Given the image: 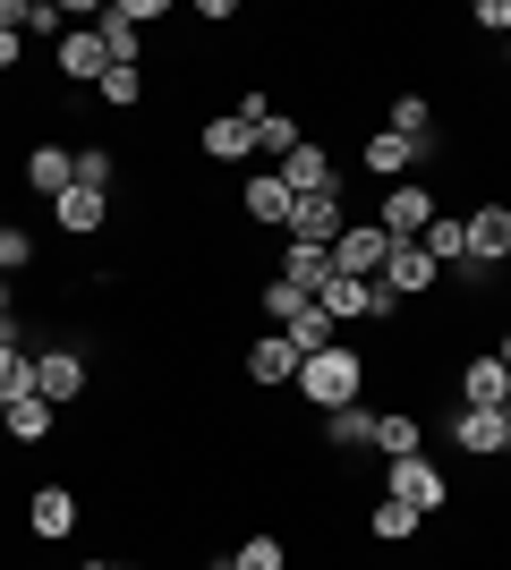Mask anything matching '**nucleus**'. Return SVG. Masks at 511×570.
<instances>
[{
  "instance_id": "30",
  "label": "nucleus",
  "mask_w": 511,
  "mask_h": 570,
  "mask_svg": "<svg viewBox=\"0 0 511 570\" xmlns=\"http://www.w3.org/2000/svg\"><path fill=\"white\" fill-rule=\"evenodd\" d=\"M324 443L358 452V443H375V417H366V409H333V417H324Z\"/></svg>"
},
{
  "instance_id": "39",
  "label": "nucleus",
  "mask_w": 511,
  "mask_h": 570,
  "mask_svg": "<svg viewBox=\"0 0 511 570\" xmlns=\"http://www.w3.org/2000/svg\"><path fill=\"white\" fill-rule=\"evenodd\" d=\"M26 9H35V0H0V26H9V35H26Z\"/></svg>"
},
{
  "instance_id": "29",
  "label": "nucleus",
  "mask_w": 511,
  "mask_h": 570,
  "mask_svg": "<svg viewBox=\"0 0 511 570\" xmlns=\"http://www.w3.org/2000/svg\"><path fill=\"white\" fill-rule=\"evenodd\" d=\"M111 179H120V154H111V145H86V154H77V188L111 196Z\"/></svg>"
},
{
  "instance_id": "9",
  "label": "nucleus",
  "mask_w": 511,
  "mask_h": 570,
  "mask_svg": "<svg viewBox=\"0 0 511 570\" xmlns=\"http://www.w3.org/2000/svg\"><path fill=\"white\" fill-rule=\"evenodd\" d=\"M26 188L60 205V196L77 188V154H69V145H35V154H26Z\"/></svg>"
},
{
  "instance_id": "6",
  "label": "nucleus",
  "mask_w": 511,
  "mask_h": 570,
  "mask_svg": "<svg viewBox=\"0 0 511 570\" xmlns=\"http://www.w3.org/2000/svg\"><path fill=\"white\" fill-rule=\"evenodd\" d=\"M239 214H247V222H265V230H282V238H291V214H298V196L282 188V170H256V179H247V188H239Z\"/></svg>"
},
{
  "instance_id": "7",
  "label": "nucleus",
  "mask_w": 511,
  "mask_h": 570,
  "mask_svg": "<svg viewBox=\"0 0 511 570\" xmlns=\"http://www.w3.org/2000/svg\"><path fill=\"white\" fill-rule=\"evenodd\" d=\"M461 230H469V273H487V264L511 256V205H478Z\"/></svg>"
},
{
  "instance_id": "11",
  "label": "nucleus",
  "mask_w": 511,
  "mask_h": 570,
  "mask_svg": "<svg viewBox=\"0 0 511 570\" xmlns=\"http://www.w3.org/2000/svg\"><path fill=\"white\" fill-rule=\"evenodd\" d=\"M282 188L291 196H341V170L324 163V145H298L291 163H282Z\"/></svg>"
},
{
  "instance_id": "17",
  "label": "nucleus",
  "mask_w": 511,
  "mask_h": 570,
  "mask_svg": "<svg viewBox=\"0 0 511 570\" xmlns=\"http://www.w3.org/2000/svg\"><path fill=\"white\" fill-rule=\"evenodd\" d=\"M410 163H426V154H417L410 137H392V128H375V137H366V170H375V179H410Z\"/></svg>"
},
{
  "instance_id": "32",
  "label": "nucleus",
  "mask_w": 511,
  "mask_h": 570,
  "mask_svg": "<svg viewBox=\"0 0 511 570\" xmlns=\"http://www.w3.org/2000/svg\"><path fill=\"white\" fill-rule=\"evenodd\" d=\"M256 307H265V315H273V324H291V315H298V307H307V289H291V282H282V273H273V282H265V289H256Z\"/></svg>"
},
{
  "instance_id": "15",
  "label": "nucleus",
  "mask_w": 511,
  "mask_h": 570,
  "mask_svg": "<svg viewBox=\"0 0 511 570\" xmlns=\"http://www.w3.org/2000/svg\"><path fill=\"white\" fill-rule=\"evenodd\" d=\"M282 282L316 298V289L333 282V247H298V238H282Z\"/></svg>"
},
{
  "instance_id": "22",
  "label": "nucleus",
  "mask_w": 511,
  "mask_h": 570,
  "mask_svg": "<svg viewBox=\"0 0 511 570\" xmlns=\"http://www.w3.org/2000/svg\"><path fill=\"white\" fill-rule=\"evenodd\" d=\"M417 443H426V426H417L410 409H384V417H375V452L384 460H417Z\"/></svg>"
},
{
  "instance_id": "18",
  "label": "nucleus",
  "mask_w": 511,
  "mask_h": 570,
  "mask_svg": "<svg viewBox=\"0 0 511 570\" xmlns=\"http://www.w3.org/2000/svg\"><path fill=\"white\" fill-rule=\"evenodd\" d=\"M26 528H35V537H69L77 528V494L69 485H43V494L26 502Z\"/></svg>"
},
{
  "instance_id": "14",
  "label": "nucleus",
  "mask_w": 511,
  "mask_h": 570,
  "mask_svg": "<svg viewBox=\"0 0 511 570\" xmlns=\"http://www.w3.org/2000/svg\"><path fill=\"white\" fill-rule=\"evenodd\" d=\"M452 443H461L469 460L503 452V409H452Z\"/></svg>"
},
{
  "instance_id": "36",
  "label": "nucleus",
  "mask_w": 511,
  "mask_h": 570,
  "mask_svg": "<svg viewBox=\"0 0 511 570\" xmlns=\"http://www.w3.org/2000/svg\"><path fill=\"white\" fill-rule=\"evenodd\" d=\"M60 18H69L60 0H35V9H26V35H43V43H51V35H60Z\"/></svg>"
},
{
  "instance_id": "23",
  "label": "nucleus",
  "mask_w": 511,
  "mask_h": 570,
  "mask_svg": "<svg viewBox=\"0 0 511 570\" xmlns=\"http://www.w3.org/2000/svg\"><path fill=\"white\" fill-rule=\"evenodd\" d=\"M282 341H291L298 357H324V350H333V315H324L316 298H307V307H298L291 324H282Z\"/></svg>"
},
{
  "instance_id": "21",
  "label": "nucleus",
  "mask_w": 511,
  "mask_h": 570,
  "mask_svg": "<svg viewBox=\"0 0 511 570\" xmlns=\"http://www.w3.org/2000/svg\"><path fill=\"white\" fill-rule=\"evenodd\" d=\"M51 214H60V230L95 238L102 222H111V196H95V188H69V196H60V205H51Z\"/></svg>"
},
{
  "instance_id": "27",
  "label": "nucleus",
  "mask_w": 511,
  "mask_h": 570,
  "mask_svg": "<svg viewBox=\"0 0 511 570\" xmlns=\"http://www.w3.org/2000/svg\"><path fill=\"white\" fill-rule=\"evenodd\" d=\"M366 528H375V537H384V546H410V537H417V511H410V502H375V511H366Z\"/></svg>"
},
{
  "instance_id": "24",
  "label": "nucleus",
  "mask_w": 511,
  "mask_h": 570,
  "mask_svg": "<svg viewBox=\"0 0 511 570\" xmlns=\"http://www.w3.org/2000/svg\"><path fill=\"white\" fill-rule=\"evenodd\" d=\"M0 426H9V443H43V434H51V401H35V392H26V401L0 409Z\"/></svg>"
},
{
  "instance_id": "3",
  "label": "nucleus",
  "mask_w": 511,
  "mask_h": 570,
  "mask_svg": "<svg viewBox=\"0 0 511 570\" xmlns=\"http://www.w3.org/2000/svg\"><path fill=\"white\" fill-rule=\"evenodd\" d=\"M426 222H435V188L392 179V188H384V214H375V230H384V238H426Z\"/></svg>"
},
{
  "instance_id": "42",
  "label": "nucleus",
  "mask_w": 511,
  "mask_h": 570,
  "mask_svg": "<svg viewBox=\"0 0 511 570\" xmlns=\"http://www.w3.org/2000/svg\"><path fill=\"white\" fill-rule=\"evenodd\" d=\"M86 570H120V562H86Z\"/></svg>"
},
{
  "instance_id": "41",
  "label": "nucleus",
  "mask_w": 511,
  "mask_h": 570,
  "mask_svg": "<svg viewBox=\"0 0 511 570\" xmlns=\"http://www.w3.org/2000/svg\"><path fill=\"white\" fill-rule=\"evenodd\" d=\"M494 357H503V375H511V333H503V350H494Z\"/></svg>"
},
{
  "instance_id": "44",
  "label": "nucleus",
  "mask_w": 511,
  "mask_h": 570,
  "mask_svg": "<svg viewBox=\"0 0 511 570\" xmlns=\"http://www.w3.org/2000/svg\"><path fill=\"white\" fill-rule=\"evenodd\" d=\"M120 570H137V562H120Z\"/></svg>"
},
{
  "instance_id": "12",
  "label": "nucleus",
  "mask_w": 511,
  "mask_h": 570,
  "mask_svg": "<svg viewBox=\"0 0 511 570\" xmlns=\"http://www.w3.org/2000/svg\"><path fill=\"white\" fill-rule=\"evenodd\" d=\"M196 145H205V163H247V154H256V128H247L239 111H222V119L196 128Z\"/></svg>"
},
{
  "instance_id": "10",
  "label": "nucleus",
  "mask_w": 511,
  "mask_h": 570,
  "mask_svg": "<svg viewBox=\"0 0 511 570\" xmlns=\"http://www.w3.org/2000/svg\"><path fill=\"white\" fill-rule=\"evenodd\" d=\"M341 230H350V222H341V196H298V214H291L298 247H333Z\"/></svg>"
},
{
  "instance_id": "28",
  "label": "nucleus",
  "mask_w": 511,
  "mask_h": 570,
  "mask_svg": "<svg viewBox=\"0 0 511 570\" xmlns=\"http://www.w3.org/2000/svg\"><path fill=\"white\" fill-rule=\"evenodd\" d=\"M298 145H307V137H298L291 111H265V119H256V154H282V163H291Z\"/></svg>"
},
{
  "instance_id": "26",
  "label": "nucleus",
  "mask_w": 511,
  "mask_h": 570,
  "mask_svg": "<svg viewBox=\"0 0 511 570\" xmlns=\"http://www.w3.org/2000/svg\"><path fill=\"white\" fill-rule=\"evenodd\" d=\"M26 392H35V357H26L18 341H0V409L26 401Z\"/></svg>"
},
{
  "instance_id": "5",
  "label": "nucleus",
  "mask_w": 511,
  "mask_h": 570,
  "mask_svg": "<svg viewBox=\"0 0 511 570\" xmlns=\"http://www.w3.org/2000/svg\"><path fill=\"white\" fill-rule=\"evenodd\" d=\"M51 60H60V77H77V86H102V77H111V51H102L95 26H69V35L51 43Z\"/></svg>"
},
{
  "instance_id": "4",
  "label": "nucleus",
  "mask_w": 511,
  "mask_h": 570,
  "mask_svg": "<svg viewBox=\"0 0 511 570\" xmlns=\"http://www.w3.org/2000/svg\"><path fill=\"white\" fill-rule=\"evenodd\" d=\"M384 256H392V238L375 230V222H350V230L333 238V273H350V282H375Z\"/></svg>"
},
{
  "instance_id": "20",
  "label": "nucleus",
  "mask_w": 511,
  "mask_h": 570,
  "mask_svg": "<svg viewBox=\"0 0 511 570\" xmlns=\"http://www.w3.org/2000/svg\"><path fill=\"white\" fill-rule=\"evenodd\" d=\"M392 137H410L417 154H435V102L426 95H392Z\"/></svg>"
},
{
  "instance_id": "25",
  "label": "nucleus",
  "mask_w": 511,
  "mask_h": 570,
  "mask_svg": "<svg viewBox=\"0 0 511 570\" xmlns=\"http://www.w3.org/2000/svg\"><path fill=\"white\" fill-rule=\"evenodd\" d=\"M417 247H426V256H435L443 264V273H452V264H461V273H469V230H461V222H426V238H417Z\"/></svg>"
},
{
  "instance_id": "13",
  "label": "nucleus",
  "mask_w": 511,
  "mask_h": 570,
  "mask_svg": "<svg viewBox=\"0 0 511 570\" xmlns=\"http://www.w3.org/2000/svg\"><path fill=\"white\" fill-rule=\"evenodd\" d=\"M503 401H511L503 357H469V366H461V409H503Z\"/></svg>"
},
{
  "instance_id": "38",
  "label": "nucleus",
  "mask_w": 511,
  "mask_h": 570,
  "mask_svg": "<svg viewBox=\"0 0 511 570\" xmlns=\"http://www.w3.org/2000/svg\"><path fill=\"white\" fill-rule=\"evenodd\" d=\"M18 60H26V35H9V26H0V77L18 69Z\"/></svg>"
},
{
  "instance_id": "19",
  "label": "nucleus",
  "mask_w": 511,
  "mask_h": 570,
  "mask_svg": "<svg viewBox=\"0 0 511 570\" xmlns=\"http://www.w3.org/2000/svg\"><path fill=\"white\" fill-rule=\"evenodd\" d=\"M247 375L256 383H298V350L282 333H256V350H247Z\"/></svg>"
},
{
  "instance_id": "40",
  "label": "nucleus",
  "mask_w": 511,
  "mask_h": 570,
  "mask_svg": "<svg viewBox=\"0 0 511 570\" xmlns=\"http://www.w3.org/2000/svg\"><path fill=\"white\" fill-rule=\"evenodd\" d=\"M503 460H511V401H503Z\"/></svg>"
},
{
  "instance_id": "8",
  "label": "nucleus",
  "mask_w": 511,
  "mask_h": 570,
  "mask_svg": "<svg viewBox=\"0 0 511 570\" xmlns=\"http://www.w3.org/2000/svg\"><path fill=\"white\" fill-rule=\"evenodd\" d=\"M77 392H86V357L77 350H43L35 357V401L60 409V401H77Z\"/></svg>"
},
{
  "instance_id": "33",
  "label": "nucleus",
  "mask_w": 511,
  "mask_h": 570,
  "mask_svg": "<svg viewBox=\"0 0 511 570\" xmlns=\"http://www.w3.org/2000/svg\"><path fill=\"white\" fill-rule=\"evenodd\" d=\"M26 256H35V238H26L18 222H0V282H9V273H18Z\"/></svg>"
},
{
  "instance_id": "35",
  "label": "nucleus",
  "mask_w": 511,
  "mask_h": 570,
  "mask_svg": "<svg viewBox=\"0 0 511 570\" xmlns=\"http://www.w3.org/2000/svg\"><path fill=\"white\" fill-rule=\"evenodd\" d=\"M95 95H102V102H120V111H128V102L146 95V77H137V69H111V77L95 86Z\"/></svg>"
},
{
  "instance_id": "1",
  "label": "nucleus",
  "mask_w": 511,
  "mask_h": 570,
  "mask_svg": "<svg viewBox=\"0 0 511 570\" xmlns=\"http://www.w3.org/2000/svg\"><path fill=\"white\" fill-rule=\"evenodd\" d=\"M358 383H366V357L358 350H324V357H298V401H316L324 417L333 409H358Z\"/></svg>"
},
{
  "instance_id": "45",
  "label": "nucleus",
  "mask_w": 511,
  "mask_h": 570,
  "mask_svg": "<svg viewBox=\"0 0 511 570\" xmlns=\"http://www.w3.org/2000/svg\"><path fill=\"white\" fill-rule=\"evenodd\" d=\"M503 298H511V289H503Z\"/></svg>"
},
{
  "instance_id": "34",
  "label": "nucleus",
  "mask_w": 511,
  "mask_h": 570,
  "mask_svg": "<svg viewBox=\"0 0 511 570\" xmlns=\"http://www.w3.org/2000/svg\"><path fill=\"white\" fill-rule=\"evenodd\" d=\"M170 0H102V18H120V26H154Z\"/></svg>"
},
{
  "instance_id": "37",
  "label": "nucleus",
  "mask_w": 511,
  "mask_h": 570,
  "mask_svg": "<svg viewBox=\"0 0 511 570\" xmlns=\"http://www.w3.org/2000/svg\"><path fill=\"white\" fill-rule=\"evenodd\" d=\"M469 18H478V26H494V35H511V0H478Z\"/></svg>"
},
{
  "instance_id": "31",
  "label": "nucleus",
  "mask_w": 511,
  "mask_h": 570,
  "mask_svg": "<svg viewBox=\"0 0 511 570\" xmlns=\"http://www.w3.org/2000/svg\"><path fill=\"white\" fill-rule=\"evenodd\" d=\"M291 562V546H282V537H247L239 553H230V570H282Z\"/></svg>"
},
{
  "instance_id": "43",
  "label": "nucleus",
  "mask_w": 511,
  "mask_h": 570,
  "mask_svg": "<svg viewBox=\"0 0 511 570\" xmlns=\"http://www.w3.org/2000/svg\"><path fill=\"white\" fill-rule=\"evenodd\" d=\"M503 60H511V35H503Z\"/></svg>"
},
{
  "instance_id": "2",
  "label": "nucleus",
  "mask_w": 511,
  "mask_h": 570,
  "mask_svg": "<svg viewBox=\"0 0 511 570\" xmlns=\"http://www.w3.org/2000/svg\"><path fill=\"white\" fill-rule=\"evenodd\" d=\"M392 502H410L417 520H426V511H443V502H452V476L435 469V460L417 452V460H392V485H384Z\"/></svg>"
},
{
  "instance_id": "16",
  "label": "nucleus",
  "mask_w": 511,
  "mask_h": 570,
  "mask_svg": "<svg viewBox=\"0 0 511 570\" xmlns=\"http://www.w3.org/2000/svg\"><path fill=\"white\" fill-rule=\"evenodd\" d=\"M316 307L333 315V324H358V315H375V282H350V273H333V282L316 289Z\"/></svg>"
}]
</instances>
